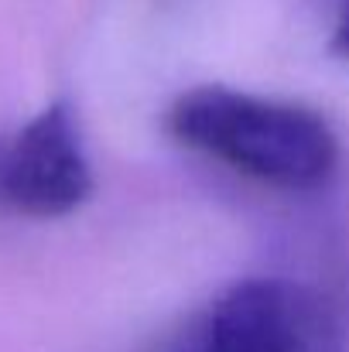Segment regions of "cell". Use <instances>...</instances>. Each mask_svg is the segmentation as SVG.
I'll list each match as a JSON object with an SVG mask.
<instances>
[{
    "label": "cell",
    "instance_id": "3957f363",
    "mask_svg": "<svg viewBox=\"0 0 349 352\" xmlns=\"http://www.w3.org/2000/svg\"><path fill=\"white\" fill-rule=\"evenodd\" d=\"M93 164L76 110L48 103L0 137V209L24 219H62L93 195Z\"/></svg>",
    "mask_w": 349,
    "mask_h": 352
},
{
    "label": "cell",
    "instance_id": "6da1fadb",
    "mask_svg": "<svg viewBox=\"0 0 349 352\" xmlns=\"http://www.w3.org/2000/svg\"><path fill=\"white\" fill-rule=\"evenodd\" d=\"M165 130L185 151L277 192H319L343 164L339 133L319 110L216 82L175 96Z\"/></svg>",
    "mask_w": 349,
    "mask_h": 352
},
{
    "label": "cell",
    "instance_id": "277c9868",
    "mask_svg": "<svg viewBox=\"0 0 349 352\" xmlns=\"http://www.w3.org/2000/svg\"><path fill=\"white\" fill-rule=\"evenodd\" d=\"M329 48L349 62V0H329Z\"/></svg>",
    "mask_w": 349,
    "mask_h": 352
},
{
    "label": "cell",
    "instance_id": "7a4b0ae2",
    "mask_svg": "<svg viewBox=\"0 0 349 352\" xmlns=\"http://www.w3.org/2000/svg\"><path fill=\"white\" fill-rule=\"evenodd\" d=\"M168 352H349V325L308 280L246 277L213 298Z\"/></svg>",
    "mask_w": 349,
    "mask_h": 352
}]
</instances>
